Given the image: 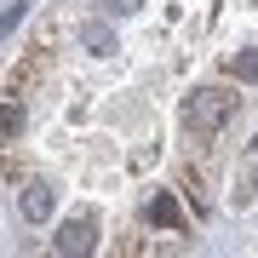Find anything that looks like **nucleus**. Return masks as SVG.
<instances>
[{"instance_id": "20e7f679", "label": "nucleus", "mask_w": 258, "mask_h": 258, "mask_svg": "<svg viewBox=\"0 0 258 258\" xmlns=\"http://www.w3.org/2000/svg\"><path fill=\"white\" fill-rule=\"evenodd\" d=\"M98 6H103V12H115V18H132V12H144L149 0H98Z\"/></svg>"}, {"instance_id": "7ed1b4c3", "label": "nucleus", "mask_w": 258, "mask_h": 258, "mask_svg": "<svg viewBox=\"0 0 258 258\" xmlns=\"http://www.w3.org/2000/svg\"><path fill=\"white\" fill-rule=\"evenodd\" d=\"M23 218L29 224H46L52 218V184H23Z\"/></svg>"}, {"instance_id": "f257e3e1", "label": "nucleus", "mask_w": 258, "mask_h": 258, "mask_svg": "<svg viewBox=\"0 0 258 258\" xmlns=\"http://www.w3.org/2000/svg\"><path fill=\"white\" fill-rule=\"evenodd\" d=\"M235 115H241V86H195L184 98V138H189V149L207 155Z\"/></svg>"}, {"instance_id": "f03ea898", "label": "nucleus", "mask_w": 258, "mask_h": 258, "mask_svg": "<svg viewBox=\"0 0 258 258\" xmlns=\"http://www.w3.org/2000/svg\"><path fill=\"white\" fill-rule=\"evenodd\" d=\"M98 247V224L92 212H81V218H69L63 230H57V252H92Z\"/></svg>"}]
</instances>
